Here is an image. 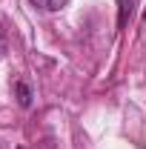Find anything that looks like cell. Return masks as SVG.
<instances>
[{
	"label": "cell",
	"instance_id": "cell-1",
	"mask_svg": "<svg viewBox=\"0 0 146 149\" xmlns=\"http://www.w3.org/2000/svg\"><path fill=\"white\" fill-rule=\"evenodd\" d=\"M135 3H138V0H117V26H120V29H126L129 17H132V12H135Z\"/></svg>",
	"mask_w": 146,
	"mask_h": 149
},
{
	"label": "cell",
	"instance_id": "cell-3",
	"mask_svg": "<svg viewBox=\"0 0 146 149\" xmlns=\"http://www.w3.org/2000/svg\"><path fill=\"white\" fill-rule=\"evenodd\" d=\"M17 100H20V106H29L32 103V92H29L26 83H17Z\"/></svg>",
	"mask_w": 146,
	"mask_h": 149
},
{
	"label": "cell",
	"instance_id": "cell-2",
	"mask_svg": "<svg viewBox=\"0 0 146 149\" xmlns=\"http://www.w3.org/2000/svg\"><path fill=\"white\" fill-rule=\"evenodd\" d=\"M37 9H43V12H57V9H63L66 6V0H32Z\"/></svg>",
	"mask_w": 146,
	"mask_h": 149
},
{
	"label": "cell",
	"instance_id": "cell-4",
	"mask_svg": "<svg viewBox=\"0 0 146 149\" xmlns=\"http://www.w3.org/2000/svg\"><path fill=\"white\" fill-rule=\"evenodd\" d=\"M3 52H6V37H3V32H0V57H3Z\"/></svg>",
	"mask_w": 146,
	"mask_h": 149
}]
</instances>
